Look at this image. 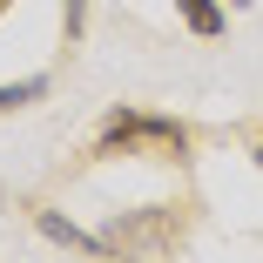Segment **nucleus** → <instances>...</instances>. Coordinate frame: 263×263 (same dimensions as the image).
<instances>
[{"label":"nucleus","instance_id":"nucleus-1","mask_svg":"<svg viewBox=\"0 0 263 263\" xmlns=\"http://www.w3.org/2000/svg\"><path fill=\"white\" fill-rule=\"evenodd\" d=\"M95 155H148V162H182V155H189V128H182V122H162V115L115 108L108 128H101V148H95Z\"/></svg>","mask_w":263,"mask_h":263},{"label":"nucleus","instance_id":"nucleus-2","mask_svg":"<svg viewBox=\"0 0 263 263\" xmlns=\"http://www.w3.org/2000/svg\"><path fill=\"white\" fill-rule=\"evenodd\" d=\"M169 230H176V216L162 209V216H148V223H128V230H115V236H108V250H142V256H148V250L162 243Z\"/></svg>","mask_w":263,"mask_h":263},{"label":"nucleus","instance_id":"nucleus-3","mask_svg":"<svg viewBox=\"0 0 263 263\" xmlns=\"http://www.w3.org/2000/svg\"><path fill=\"white\" fill-rule=\"evenodd\" d=\"M34 223H41L47 236H54V243H68V250H81V256H108V243H101V236H88V230H74V223H61L54 209H34Z\"/></svg>","mask_w":263,"mask_h":263},{"label":"nucleus","instance_id":"nucleus-4","mask_svg":"<svg viewBox=\"0 0 263 263\" xmlns=\"http://www.w3.org/2000/svg\"><path fill=\"white\" fill-rule=\"evenodd\" d=\"M176 14L189 21V34H223V7L216 0H176Z\"/></svg>","mask_w":263,"mask_h":263},{"label":"nucleus","instance_id":"nucleus-5","mask_svg":"<svg viewBox=\"0 0 263 263\" xmlns=\"http://www.w3.org/2000/svg\"><path fill=\"white\" fill-rule=\"evenodd\" d=\"M41 95H47V81L27 74V81H14V88H0V108H27V101H41Z\"/></svg>","mask_w":263,"mask_h":263},{"label":"nucleus","instance_id":"nucleus-6","mask_svg":"<svg viewBox=\"0 0 263 263\" xmlns=\"http://www.w3.org/2000/svg\"><path fill=\"white\" fill-rule=\"evenodd\" d=\"M256 162H263V148H256Z\"/></svg>","mask_w":263,"mask_h":263}]
</instances>
